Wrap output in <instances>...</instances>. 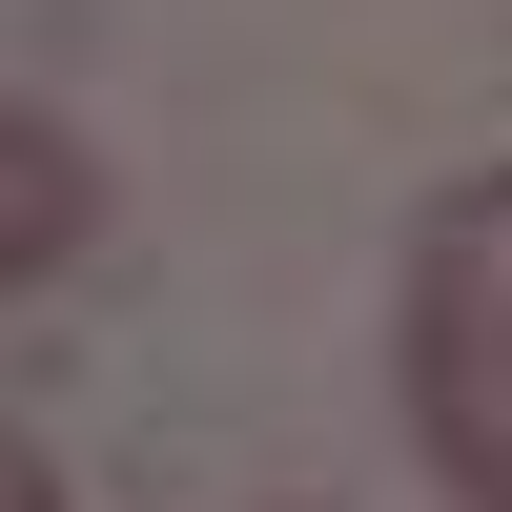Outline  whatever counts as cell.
Instances as JSON below:
<instances>
[{
	"label": "cell",
	"mask_w": 512,
	"mask_h": 512,
	"mask_svg": "<svg viewBox=\"0 0 512 512\" xmlns=\"http://www.w3.org/2000/svg\"><path fill=\"white\" fill-rule=\"evenodd\" d=\"M82 226H103V164H82L62 103H0V287H62Z\"/></svg>",
	"instance_id": "cell-2"
},
{
	"label": "cell",
	"mask_w": 512,
	"mask_h": 512,
	"mask_svg": "<svg viewBox=\"0 0 512 512\" xmlns=\"http://www.w3.org/2000/svg\"><path fill=\"white\" fill-rule=\"evenodd\" d=\"M410 451L451 472V512H512V164L410 226Z\"/></svg>",
	"instance_id": "cell-1"
}]
</instances>
